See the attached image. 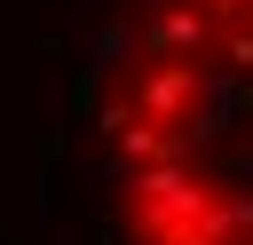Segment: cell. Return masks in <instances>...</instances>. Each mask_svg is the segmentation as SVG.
<instances>
[{
	"mask_svg": "<svg viewBox=\"0 0 253 245\" xmlns=\"http://www.w3.org/2000/svg\"><path fill=\"white\" fill-rule=\"evenodd\" d=\"M126 198H134V213H126V229L142 237V245H158V237H174V229H190L198 213H206V198H213V182L190 166V158H150V166H134V182H126Z\"/></svg>",
	"mask_w": 253,
	"mask_h": 245,
	"instance_id": "6da1fadb",
	"label": "cell"
},
{
	"mask_svg": "<svg viewBox=\"0 0 253 245\" xmlns=\"http://www.w3.org/2000/svg\"><path fill=\"white\" fill-rule=\"evenodd\" d=\"M245 103H253V79L229 71L221 55H206V63H198V95H190V111L174 119V134L190 142V158H198V150H221V142L237 134V111H245Z\"/></svg>",
	"mask_w": 253,
	"mask_h": 245,
	"instance_id": "7a4b0ae2",
	"label": "cell"
},
{
	"mask_svg": "<svg viewBox=\"0 0 253 245\" xmlns=\"http://www.w3.org/2000/svg\"><path fill=\"white\" fill-rule=\"evenodd\" d=\"M126 95H134L142 119L174 126V119L190 111V95H198V63H190V55H142V63L126 71Z\"/></svg>",
	"mask_w": 253,
	"mask_h": 245,
	"instance_id": "3957f363",
	"label": "cell"
},
{
	"mask_svg": "<svg viewBox=\"0 0 253 245\" xmlns=\"http://www.w3.org/2000/svg\"><path fill=\"white\" fill-rule=\"evenodd\" d=\"M134 32H142V55H190V63L213 55V16L198 0H150Z\"/></svg>",
	"mask_w": 253,
	"mask_h": 245,
	"instance_id": "277c9868",
	"label": "cell"
},
{
	"mask_svg": "<svg viewBox=\"0 0 253 245\" xmlns=\"http://www.w3.org/2000/svg\"><path fill=\"white\" fill-rule=\"evenodd\" d=\"M134 55H142V32H134L126 16L95 24V40H87V63H79V95H95L103 79H126V71H134Z\"/></svg>",
	"mask_w": 253,
	"mask_h": 245,
	"instance_id": "5b68a950",
	"label": "cell"
},
{
	"mask_svg": "<svg viewBox=\"0 0 253 245\" xmlns=\"http://www.w3.org/2000/svg\"><path fill=\"white\" fill-rule=\"evenodd\" d=\"M213 55H221L229 71H245V79H253V32H245L237 16H229V24H213Z\"/></svg>",
	"mask_w": 253,
	"mask_h": 245,
	"instance_id": "8992f818",
	"label": "cell"
},
{
	"mask_svg": "<svg viewBox=\"0 0 253 245\" xmlns=\"http://www.w3.org/2000/svg\"><path fill=\"white\" fill-rule=\"evenodd\" d=\"M126 119H142V111H134V95H126V87H111V95H103V87H95V134H103V142H111V134H119V126H126Z\"/></svg>",
	"mask_w": 253,
	"mask_h": 245,
	"instance_id": "52a82bcc",
	"label": "cell"
},
{
	"mask_svg": "<svg viewBox=\"0 0 253 245\" xmlns=\"http://www.w3.org/2000/svg\"><path fill=\"white\" fill-rule=\"evenodd\" d=\"M229 182H245V190H253V150H229Z\"/></svg>",
	"mask_w": 253,
	"mask_h": 245,
	"instance_id": "ba28073f",
	"label": "cell"
},
{
	"mask_svg": "<svg viewBox=\"0 0 253 245\" xmlns=\"http://www.w3.org/2000/svg\"><path fill=\"white\" fill-rule=\"evenodd\" d=\"M198 8H206V16H213V24H229V16H237V8H245V0H198Z\"/></svg>",
	"mask_w": 253,
	"mask_h": 245,
	"instance_id": "9c48e42d",
	"label": "cell"
},
{
	"mask_svg": "<svg viewBox=\"0 0 253 245\" xmlns=\"http://www.w3.org/2000/svg\"><path fill=\"white\" fill-rule=\"evenodd\" d=\"M237 24H245V32H253V0H245V8H237Z\"/></svg>",
	"mask_w": 253,
	"mask_h": 245,
	"instance_id": "30bf717a",
	"label": "cell"
}]
</instances>
